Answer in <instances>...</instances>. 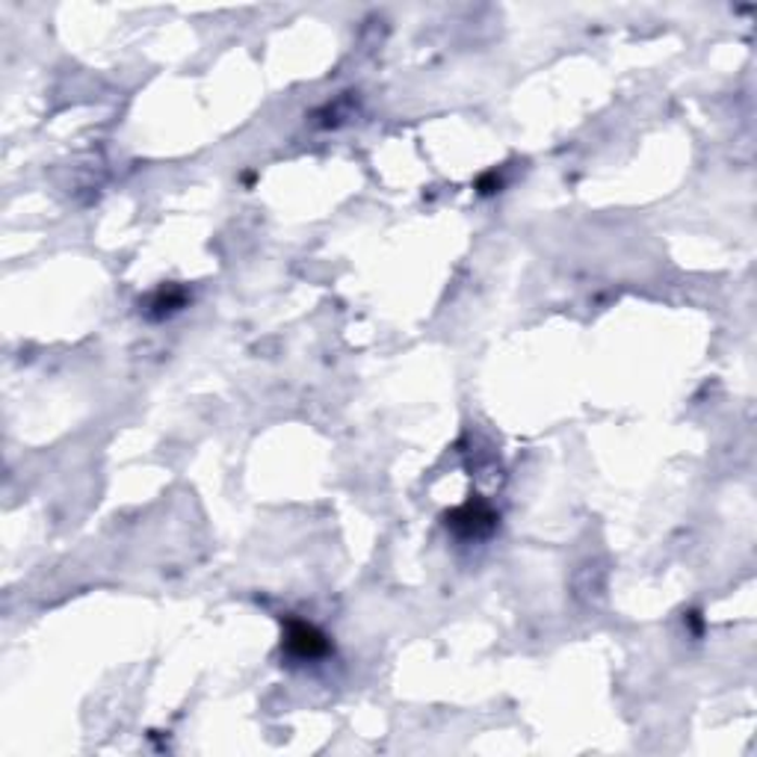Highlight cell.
<instances>
[{
    "instance_id": "obj_1",
    "label": "cell",
    "mask_w": 757,
    "mask_h": 757,
    "mask_svg": "<svg viewBox=\"0 0 757 757\" xmlns=\"http://www.w3.org/2000/svg\"><path fill=\"white\" fill-rule=\"evenodd\" d=\"M282 651L287 654V657H293V660H299V663L323 660V657L332 654V642H329V637H325L323 630L315 628V625H308V621H303V618H287V625H284Z\"/></svg>"
},
{
    "instance_id": "obj_2",
    "label": "cell",
    "mask_w": 757,
    "mask_h": 757,
    "mask_svg": "<svg viewBox=\"0 0 757 757\" xmlns=\"http://www.w3.org/2000/svg\"><path fill=\"white\" fill-rule=\"evenodd\" d=\"M447 527L462 539H483L498 527V512L486 500H467L465 506L453 509L447 515Z\"/></svg>"
},
{
    "instance_id": "obj_3",
    "label": "cell",
    "mask_w": 757,
    "mask_h": 757,
    "mask_svg": "<svg viewBox=\"0 0 757 757\" xmlns=\"http://www.w3.org/2000/svg\"><path fill=\"white\" fill-rule=\"evenodd\" d=\"M184 303H187L184 291H178V287H163V291H157L152 296V317L154 320H161V317L175 315L178 308H184Z\"/></svg>"
}]
</instances>
